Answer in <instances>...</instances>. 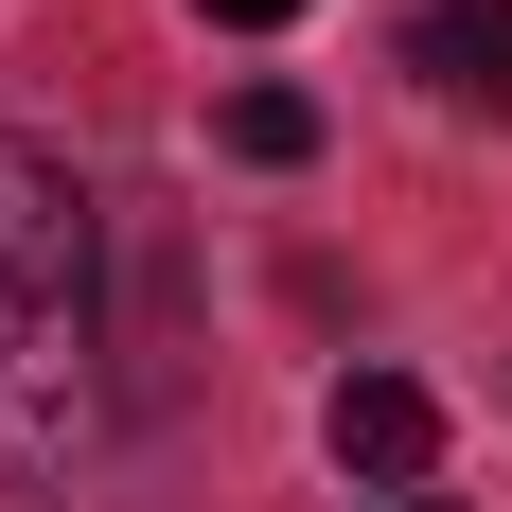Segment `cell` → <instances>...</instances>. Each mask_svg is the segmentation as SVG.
Here are the masks:
<instances>
[{
  "label": "cell",
  "mask_w": 512,
  "mask_h": 512,
  "mask_svg": "<svg viewBox=\"0 0 512 512\" xmlns=\"http://www.w3.org/2000/svg\"><path fill=\"white\" fill-rule=\"evenodd\" d=\"M106 424V212L71 159L0 142V477L89 460Z\"/></svg>",
  "instance_id": "obj_1"
},
{
  "label": "cell",
  "mask_w": 512,
  "mask_h": 512,
  "mask_svg": "<svg viewBox=\"0 0 512 512\" xmlns=\"http://www.w3.org/2000/svg\"><path fill=\"white\" fill-rule=\"evenodd\" d=\"M424 460H442V407H424L407 371H354V389H336V477H371V495H407Z\"/></svg>",
  "instance_id": "obj_2"
},
{
  "label": "cell",
  "mask_w": 512,
  "mask_h": 512,
  "mask_svg": "<svg viewBox=\"0 0 512 512\" xmlns=\"http://www.w3.org/2000/svg\"><path fill=\"white\" fill-rule=\"evenodd\" d=\"M407 71L442 106H512V0H442V18L407 36Z\"/></svg>",
  "instance_id": "obj_3"
},
{
  "label": "cell",
  "mask_w": 512,
  "mask_h": 512,
  "mask_svg": "<svg viewBox=\"0 0 512 512\" xmlns=\"http://www.w3.org/2000/svg\"><path fill=\"white\" fill-rule=\"evenodd\" d=\"M230 159L301 177V159H318V89H230Z\"/></svg>",
  "instance_id": "obj_4"
},
{
  "label": "cell",
  "mask_w": 512,
  "mask_h": 512,
  "mask_svg": "<svg viewBox=\"0 0 512 512\" xmlns=\"http://www.w3.org/2000/svg\"><path fill=\"white\" fill-rule=\"evenodd\" d=\"M195 18H230V36H265V18H301V0H195Z\"/></svg>",
  "instance_id": "obj_5"
},
{
  "label": "cell",
  "mask_w": 512,
  "mask_h": 512,
  "mask_svg": "<svg viewBox=\"0 0 512 512\" xmlns=\"http://www.w3.org/2000/svg\"><path fill=\"white\" fill-rule=\"evenodd\" d=\"M407 512H442V495H407Z\"/></svg>",
  "instance_id": "obj_6"
}]
</instances>
